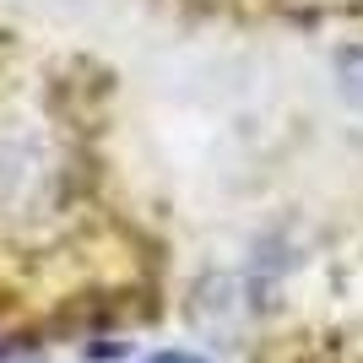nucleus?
Instances as JSON below:
<instances>
[{
	"label": "nucleus",
	"mask_w": 363,
	"mask_h": 363,
	"mask_svg": "<svg viewBox=\"0 0 363 363\" xmlns=\"http://www.w3.org/2000/svg\"><path fill=\"white\" fill-rule=\"evenodd\" d=\"M201 22H233V28H352L363 33V0H168Z\"/></svg>",
	"instance_id": "7ed1b4c3"
},
{
	"label": "nucleus",
	"mask_w": 363,
	"mask_h": 363,
	"mask_svg": "<svg viewBox=\"0 0 363 363\" xmlns=\"http://www.w3.org/2000/svg\"><path fill=\"white\" fill-rule=\"evenodd\" d=\"M255 363H363V228L315 260L309 288L266 315Z\"/></svg>",
	"instance_id": "f03ea898"
},
{
	"label": "nucleus",
	"mask_w": 363,
	"mask_h": 363,
	"mask_svg": "<svg viewBox=\"0 0 363 363\" xmlns=\"http://www.w3.org/2000/svg\"><path fill=\"white\" fill-rule=\"evenodd\" d=\"M163 250L125 196L87 60L0 44V336L141 320Z\"/></svg>",
	"instance_id": "f257e3e1"
}]
</instances>
